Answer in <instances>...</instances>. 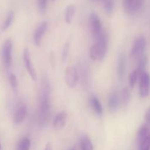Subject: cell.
<instances>
[{"mask_svg":"<svg viewBox=\"0 0 150 150\" xmlns=\"http://www.w3.org/2000/svg\"><path fill=\"white\" fill-rule=\"evenodd\" d=\"M12 51H13V41L7 39L4 42L1 48V59L6 67H10L12 64Z\"/></svg>","mask_w":150,"mask_h":150,"instance_id":"cell-1","label":"cell"},{"mask_svg":"<svg viewBox=\"0 0 150 150\" xmlns=\"http://www.w3.org/2000/svg\"><path fill=\"white\" fill-rule=\"evenodd\" d=\"M51 111V104L50 100L43 99L40 100L39 106V121L42 125H45L50 118Z\"/></svg>","mask_w":150,"mask_h":150,"instance_id":"cell-2","label":"cell"},{"mask_svg":"<svg viewBox=\"0 0 150 150\" xmlns=\"http://www.w3.org/2000/svg\"><path fill=\"white\" fill-rule=\"evenodd\" d=\"M150 90V76L144 71L141 74L139 78V95L144 98L148 96Z\"/></svg>","mask_w":150,"mask_h":150,"instance_id":"cell-3","label":"cell"},{"mask_svg":"<svg viewBox=\"0 0 150 150\" xmlns=\"http://www.w3.org/2000/svg\"><path fill=\"white\" fill-rule=\"evenodd\" d=\"M64 79L67 86L70 88H73L77 85L79 82V76L77 69L73 66L67 67L65 70Z\"/></svg>","mask_w":150,"mask_h":150,"instance_id":"cell-4","label":"cell"},{"mask_svg":"<svg viewBox=\"0 0 150 150\" xmlns=\"http://www.w3.org/2000/svg\"><path fill=\"white\" fill-rule=\"evenodd\" d=\"M146 48V39L143 35L139 36L134 40L131 49V54L133 57H141Z\"/></svg>","mask_w":150,"mask_h":150,"instance_id":"cell-5","label":"cell"},{"mask_svg":"<svg viewBox=\"0 0 150 150\" xmlns=\"http://www.w3.org/2000/svg\"><path fill=\"white\" fill-rule=\"evenodd\" d=\"M23 57L25 67H26V70H27V72L29 73V76L32 78V80L35 81L37 80V73L35 67H34L33 64H32V59H31L30 52H29V49L25 48V49L23 50Z\"/></svg>","mask_w":150,"mask_h":150,"instance_id":"cell-6","label":"cell"},{"mask_svg":"<svg viewBox=\"0 0 150 150\" xmlns=\"http://www.w3.org/2000/svg\"><path fill=\"white\" fill-rule=\"evenodd\" d=\"M89 24H90L91 32H92L94 38L99 35L103 31L100 19L96 13H92L90 14V16H89Z\"/></svg>","mask_w":150,"mask_h":150,"instance_id":"cell-7","label":"cell"},{"mask_svg":"<svg viewBox=\"0 0 150 150\" xmlns=\"http://www.w3.org/2000/svg\"><path fill=\"white\" fill-rule=\"evenodd\" d=\"M48 22L43 21L37 27L36 30H35V33H34L33 40L34 43L37 45V46H40L42 42V39L43 38L44 35H45V32H46L47 29H48Z\"/></svg>","mask_w":150,"mask_h":150,"instance_id":"cell-8","label":"cell"},{"mask_svg":"<svg viewBox=\"0 0 150 150\" xmlns=\"http://www.w3.org/2000/svg\"><path fill=\"white\" fill-rule=\"evenodd\" d=\"M51 95V84L47 76H43L41 81L40 99H50Z\"/></svg>","mask_w":150,"mask_h":150,"instance_id":"cell-9","label":"cell"},{"mask_svg":"<svg viewBox=\"0 0 150 150\" xmlns=\"http://www.w3.org/2000/svg\"><path fill=\"white\" fill-rule=\"evenodd\" d=\"M120 103V97L118 92L116 90H113L110 92L108 96V108L111 112H115L118 109Z\"/></svg>","mask_w":150,"mask_h":150,"instance_id":"cell-10","label":"cell"},{"mask_svg":"<svg viewBox=\"0 0 150 150\" xmlns=\"http://www.w3.org/2000/svg\"><path fill=\"white\" fill-rule=\"evenodd\" d=\"M127 67V56L125 53H122L119 57L118 64H117V74L120 81L123 80L126 73Z\"/></svg>","mask_w":150,"mask_h":150,"instance_id":"cell-11","label":"cell"},{"mask_svg":"<svg viewBox=\"0 0 150 150\" xmlns=\"http://www.w3.org/2000/svg\"><path fill=\"white\" fill-rule=\"evenodd\" d=\"M27 116V108L26 105H23L19 106L13 115V122L15 125L21 123Z\"/></svg>","mask_w":150,"mask_h":150,"instance_id":"cell-12","label":"cell"},{"mask_svg":"<svg viewBox=\"0 0 150 150\" xmlns=\"http://www.w3.org/2000/svg\"><path fill=\"white\" fill-rule=\"evenodd\" d=\"M67 118V114L65 111H62L57 114L53 121V126L56 130L62 129L66 124Z\"/></svg>","mask_w":150,"mask_h":150,"instance_id":"cell-13","label":"cell"},{"mask_svg":"<svg viewBox=\"0 0 150 150\" xmlns=\"http://www.w3.org/2000/svg\"><path fill=\"white\" fill-rule=\"evenodd\" d=\"M89 102H90L91 106L92 107V108L94 109L95 112L99 116L102 115L103 107L100 103V101L98 100V98H97V97H95V95H92V96H91L90 100H89Z\"/></svg>","mask_w":150,"mask_h":150,"instance_id":"cell-14","label":"cell"},{"mask_svg":"<svg viewBox=\"0 0 150 150\" xmlns=\"http://www.w3.org/2000/svg\"><path fill=\"white\" fill-rule=\"evenodd\" d=\"M75 13H76V7H75V5L70 4V5L66 7L65 12H64V20H65V22L67 24L71 23Z\"/></svg>","mask_w":150,"mask_h":150,"instance_id":"cell-15","label":"cell"},{"mask_svg":"<svg viewBox=\"0 0 150 150\" xmlns=\"http://www.w3.org/2000/svg\"><path fill=\"white\" fill-rule=\"evenodd\" d=\"M89 56H90V58L94 61H101V60H103L99 48H98V47L97 46L95 43H94L91 46L90 50H89Z\"/></svg>","mask_w":150,"mask_h":150,"instance_id":"cell-16","label":"cell"},{"mask_svg":"<svg viewBox=\"0 0 150 150\" xmlns=\"http://www.w3.org/2000/svg\"><path fill=\"white\" fill-rule=\"evenodd\" d=\"M150 133L148 126L146 125H144L139 128V132H138V142L139 144L141 143L143 140H144L148 136H149Z\"/></svg>","mask_w":150,"mask_h":150,"instance_id":"cell-17","label":"cell"},{"mask_svg":"<svg viewBox=\"0 0 150 150\" xmlns=\"http://www.w3.org/2000/svg\"><path fill=\"white\" fill-rule=\"evenodd\" d=\"M107 15L111 16L114 9V0H100Z\"/></svg>","mask_w":150,"mask_h":150,"instance_id":"cell-18","label":"cell"},{"mask_svg":"<svg viewBox=\"0 0 150 150\" xmlns=\"http://www.w3.org/2000/svg\"><path fill=\"white\" fill-rule=\"evenodd\" d=\"M81 150H93V146L90 139L87 136H83L81 142Z\"/></svg>","mask_w":150,"mask_h":150,"instance_id":"cell-19","label":"cell"},{"mask_svg":"<svg viewBox=\"0 0 150 150\" xmlns=\"http://www.w3.org/2000/svg\"><path fill=\"white\" fill-rule=\"evenodd\" d=\"M31 142L28 138H23L17 145L16 150H29L30 149Z\"/></svg>","mask_w":150,"mask_h":150,"instance_id":"cell-20","label":"cell"},{"mask_svg":"<svg viewBox=\"0 0 150 150\" xmlns=\"http://www.w3.org/2000/svg\"><path fill=\"white\" fill-rule=\"evenodd\" d=\"M14 17H15V14H14V12L13 11H10L9 12L8 14H7V17H6L5 20H4V23H3L2 25V30L3 31H5L11 26L12 23H13V20H14Z\"/></svg>","mask_w":150,"mask_h":150,"instance_id":"cell-21","label":"cell"},{"mask_svg":"<svg viewBox=\"0 0 150 150\" xmlns=\"http://www.w3.org/2000/svg\"><path fill=\"white\" fill-rule=\"evenodd\" d=\"M140 73H139L136 68L130 73V76H129V85L130 87H133L136 85L137 80L140 78Z\"/></svg>","mask_w":150,"mask_h":150,"instance_id":"cell-22","label":"cell"},{"mask_svg":"<svg viewBox=\"0 0 150 150\" xmlns=\"http://www.w3.org/2000/svg\"><path fill=\"white\" fill-rule=\"evenodd\" d=\"M130 96H131V95H130V89H129L128 88H125V89L122 91L120 98H121V101L123 103V105H127V103H128L129 101H130Z\"/></svg>","mask_w":150,"mask_h":150,"instance_id":"cell-23","label":"cell"},{"mask_svg":"<svg viewBox=\"0 0 150 150\" xmlns=\"http://www.w3.org/2000/svg\"><path fill=\"white\" fill-rule=\"evenodd\" d=\"M9 81H10V86L14 92H18V81L17 77L14 73H11L9 76Z\"/></svg>","mask_w":150,"mask_h":150,"instance_id":"cell-24","label":"cell"},{"mask_svg":"<svg viewBox=\"0 0 150 150\" xmlns=\"http://www.w3.org/2000/svg\"><path fill=\"white\" fill-rule=\"evenodd\" d=\"M147 57H145V56L144 57H141V59H139V64H138L137 67H136V69L139 71V73H140V75L145 71V68H146V64H147Z\"/></svg>","mask_w":150,"mask_h":150,"instance_id":"cell-25","label":"cell"},{"mask_svg":"<svg viewBox=\"0 0 150 150\" xmlns=\"http://www.w3.org/2000/svg\"><path fill=\"white\" fill-rule=\"evenodd\" d=\"M133 4H134V0H124L123 6L126 13H133Z\"/></svg>","mask_w":150,"mask_h":150,"instance_id":"cell-26","label":"cell"},{"mask_svg":"<svg viewBox=\"0 0 150 150\" xmlns=\"http://www.w3.org/2000/svg\"><path fill=\"white\" fill-rule=\"evenodd\" d=\"M139 144V150H150V135Z\"/></svg>","mask_w":150,"mask_h":150,"instance_id":"cell-27","label":"cell"},{"mask_svg":"<svg viewBox=\"0 0 150 150\" xmlns=\"http://www.w3.org/2000/svg\"><path fill=\"white\" fill-rule=\"evenodd\" d=\"M69 51H70V43H66L64 45V48L62 50V59L63 62H65L68 57Z\"/></svg>","mask_w":150,"mask_h":150,"instance_id":"cell-28","label":"cell"},{"mask_svg":"<svg viewBox=\"0 0 150 150\" xmlns=\"http://www.w3.org/2000/svg\"><path fill=\"white\" fill-rule=\"evenodd\" d=\"M47 2H48V0H38V9L41 13L45 12V9H46Z\"/></svg>","mask_w":150,"mask_h":150,"instance_id":"cell-29","label":"cell"},{"mask_svg":"<svg viewBox=\"0 0 150 150\" xmlns=\"http://www.w3.org/2000/svg\"><path fill=\"white\" fill-rule=\"evenodd\" d=\"M144 0H134V4H133V12H137L142 8L143 6Z\"/></svg>","mask_w":150,"mask_h":150,"instance_id":"cell-30","label":"cell"},{"mask_svg":"<svg viewBox=\"0 0 150 150\" xmlns=\"http://www.w3.org/2000/svg\"><path fill=\"white\" fill-rule=\"evenodd\" d=\"M144 119L146 122L150 124V106L146 109V111L144 115Z\"/></svg>","mask_w":150,"mask_h":150,"instance_id":"cell-31","label":"cell"},{"mask_svg":"<svg viewBox=\"0 0 150 150\" xmlns=\"http://www.w3.org/2000/svg\"><path fill=\"white\" fill-rule=\"evenodd\" d=\"M44 150H52V146H51V143H48L45 145Z\"/></svg>","mask_w":150,"mask_h":150,"instance_id":"cell-32","label":"cell"},{"mask_svg":"<svg viewBox=\"0 0 150 150\" xmlns=\"http://www.w3.org/2000/svg\"><path fill=\"white\" fill-rule=\"evenodd\" d=\"M1 149V143H0V150Z\"/></svg>","mask_w":150,"mask_h":150,"instance_id":"cell-33","label":"cell"},{"mask_svg":"<svg viewBox=\"0 0 150 150\" xmlns=\"http://www.w3.org/2000/svg\"><path fill=\"white\" fill-rule=\"evenodd\" d=\"M70 150H75L74 149H70Z\"/></svg>","mask_w":150,"mask_h":150,"instance_id":"cell-34","label":"cell"},{"mask_svg":"<svg viewBox=\"0 0 150 150\" xmlns=\"http://www.w3.org/2000/svg\"><path fill=\"white\" fill-rule=\"evenodd\" d=\"M92 1H98V0H92Z\"/></svg>","mask_w":150,"mask_h":150,"instance_id":"cell-35","label":"cell"}]
</instances>
